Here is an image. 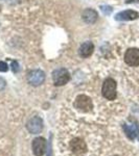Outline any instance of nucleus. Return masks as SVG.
<instances>
[{"label":"nucleus","mask_w":139,"mask_h":156,"mask_svg":"<svg viewBox=\"0 0 139 156\" xmlns=\"http://www.w3.org/2000/svg\"><path fill=\"white\" fill-rule=\"evenodd\" d=\"M125 62L126 64L131 67L139 66V49L130 48L125 53Z\"/></svg>","instance_id":"5"},{"label":"nucleus","mask_w":139,"mask_h":156,"mask_svg":"<svg viewBox=\"0 0 139 156\" xmlns=\"http://www.w3.org/2000/svg\"><path fill=\"white\" fill-rule=\"evenodd\" d=\"M12 69H13V72L14 73L19 72V64L17 62H15V60L12 62Z\"/></svg>","instance_id":"15"},{"label":"nucleus","mask_w":139,"mask_h":156,"mask_svg":"<svg viewBox=\"0 0 139 156\" xmlns=\"http://www.w3.org/2000/svg\"><path fill=\"white\" fill-rule=\"evenodd\" d=\"M0 9H1V7H0Z\"/></svg>","instance_id":"18"},{"label":"nucleus","mask_w":139,"mask_h":156,"mask_svg":"<svg viewBox=\"0 0 139 156\" xmlns=\"http://www.w3.org/2000/svg\"><path fill=\"white\" fill-rule=\"evenodd\" d=\"M74 107L77 108V110L83 112H91L93 108V104L91 99L86 95H80V96L77 97L74 101Z\"/></svg>","instance_id":"3"},{"label":"nucleus","mask_w":139,"mask_h":156,"mask_svg":"<svg viewBox=\"0 0 139 156\" xmlns=\"http://www.w3.org/2000/svg\"><path fill=\"white\" fill-rule=\"evenodd\" d=\"M52 79H54V85L61 87V85L66 84L70 80V73L64 68H60V69L54 70L52 73Z\"/></svg>","instance_id":"2"},{"label":"nucleus","mask_w":139,"mask_h":156,"mask_svg":"<svg viewBox=\"0 0 139 156\" xmlns=\"http://www.w3.org/2000/svg\"><path fill=\"white\" fill-rule=\"evenodd\" d=\"M82 19H83V21H84L85 23H87V24H93V23H95V22L97 21L98 14H97L96 11H94V9H85V11L83 12Z\"/></svg>","instance_id":"10"},{"label":"nucleus","mask_w":139,"mask_h":156,"mask_svg":"<svg viewBox=\"0 0 139 156\" xmlns=\"http://www.w3.org/2000/svg\"><path fill=\"white\" fill-rule=\"evenodd\" d=\"M126 3L131 4V3H139V0H126Z\"/></svg>","instance_id":"17"},{"label":"nucleus","mask_w":139,"mask_h":156,"mask_svg":"<svg viewBox=\"0 0 139 156\" xmlns=\"http://www.w3.org/2000/svg\"><path fill=\"white\" fill-rule=\"evenodd\" d=\"M70 148L77 155L84 154L86 150H87V146H86L85 142L83 140H81V138H74V140H72V142L70 143Z\"/></svg>","instance_id":"9"},{"label":"nucleus","mask_w":139,"mask_h":156,"mask_svg":"<svg viewBox=\"0 0 139 156\" xmlns=\"http://www.w3.org/2000/svg\"><path fill=\"white\" fill-rule=\"evenodd\" d=\"M93 50H94V45H93L92 42H85L81 45L80 49H79V53L81 55V57L83 58H87L92 55Z\"/></svg>","instance_id":"11"},{"label":"nucleus","mask_w":139,"mask_h":156,"mask_svg":"<svg viewBox=\"0 0 139 156\" xmlns=\"http://www.w3.org/2000/svg\"><path fill=\"white\" fill-rule=\"evenodd\" d=\"M123 130H125L126 134L128 135V137L131 140L136 138L139 134V129L136 125H123Z\"/></svg>","instance_id":"12"},{"label":"nucleus","mask_w":139,"mask_h":156,"mask_svg":"<svg viewBox=\"0 0 139 156\" xmlns=\"http://www.w3.org/2000/svg\"><path fill=\"white\" fill-rule=\"evenodd\" d=\"M26 127L29 132L34 133V134H37V133H40L42 131L43 122L39 117H34L32 119H30L28 122H27Z\"/></svg>","instance_id":"7"},{"label":"nucleus","mask_w":139,"mask_h":156,"mask_svg":"<svg viewBox=\"0 0 139 156\" xmlns=\"http://www.w3.org/2000/svg\"><path fill=\"white\" fill-rule=\"evenodd\" d=\"M139 18V14L133 9H127V11L119 12L115 15L114 19L116 21H133Z\"/></svg>","instance_id":"6"},{"label":"nucleus","mask_w":139,"mask_h":156,"mask_svg":"<svg viewBox=\"0 0 139 156\" xmlns=\"http://www.w3.org/2000/svg\"><path fill=\"white\" fill-rule=\"evenodd\" d=\"M45 80V73L41 70H32L27 74V81L29 84L38 87L42 84Z\"/></svg>","instance_id":"4"},{"label":"nucleus","mask_w":139,"mask_h":156,"mask_svg":"<svg viewBox=\"0 0 139 156\" xmlns=\"http://www.w3.org/2000/svg\"><path fill=\"white\" fill-rule=\"evenodd\" d=\"M100 11L103 12V15H111V12H113V9L110 5H100Z\"/></svg>","instance_id":"13"},{"label":"nucleus","mask_w":139,"mask_h":156,"mask_svg":"<svg viewBox=\"0 0 139 156\" xmlns=\"http://www.w3.org/2000/svg\"><path fill=\"white\" fill-rule=\"evenodd\" d=\"M116 81L112 78H107L103 84L102 93L103 96L108 100H115L116 99Z\"/></svg>","instance_id":"1"},{"label":"nucleus","mask_w":139,"mask_h":156,"mask_svg":"<svg viewBox=\"0 0 139 156\" xmlns=\"http://www.w3.org/2000/svg\"><path fill=\"white\" fill-rule=\"evenodd\" d=\"M4 87H6V80L2 77H0V90H3Z\"/></svg>","instance_id":"16"},{"label":"nucleus","mask_w":139,"mask_h":156,"mask_svg":"<svg viewBox=\"0 0 139 156\" xmlns=\"http://www.w3.org/2000/svg\"><path fill=\"white\" fill-rule=\"evenodd\" d=\"M46 149V142L43 137H37L32 142V152L36 156H42Z\"/></svg>","instance_id":"8"},{"label":"nucleus","mask_w":139,"mask_h":156,"mask_svg":"<svg viewBox=\"0 0 139 156\" xmlns=\"http://www.w3.org/2000/svg\"><path fill=\"white\" fill-rule=\"evenodd\" d=\"M7 70H9V66L6 62H0V72H6Z\"/></svg>","instance_id":"14"}]
</instances>
